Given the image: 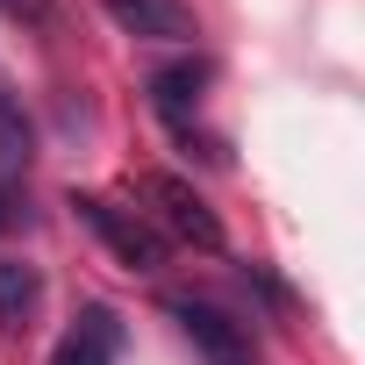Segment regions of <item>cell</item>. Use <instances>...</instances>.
<instances>
[{
	"label": "cell",
	"instance_id": "obj_3",
	"mask_svg": "<svg viewBox=\"0 0 365 365\" xmlns=\"http://www.w3.org/2000/svg\"><path fill=\"white\" fill-rule=\"evenodd\" d=\"M101 8H108L115 29L150 36V43H194V36H201V22H194L187 0H101Z\"/></svg>",
	"mask_w": 365,
	"mask_h": 365
},
{
	"label": "cell",
	"instance_id": "obj_6",
	"mask_svg": "<svg viewBox=\"0 0 365 365\" xmlns=\"http://www.w3.org/2000/svg\"><path fill=\"white\" fill-rule=\"evenodd\" d=\"M115 358H122V322H115V308H79V329L58 344L51 365H115Z\"/></svg>",
	"mask_w": 365,
	"mask_h": 365
},
{
	"label": "cell",
	"instance_id": "obj_1",
	"mask_svg": "<svg viewBox=\"0 0 365 365\" xmlns=\"http://www.w3.org/2000/svg\"><path fill=\"white\" fill-rule=\"evenodd\" d=\"M143 201H150V230L158 237H179V244H194V251H222V222H215V208L187 187V179H172V172H150L143 179Z\"/></svg>",
	"mask_w": 365,
	"mask_h": 365
},
{
	"label": "cell",
	"instance_id": "obj_10",
	"mask_svg": "<svg viewBox=\"0 0 365 365\" xmlns=\"http://www.w3.org/2000/svg\"><path fill=\"white\" fill-rule=\"evenodd\" d=\"M8 222H15V194H8V187H0V230H8Z\"/></svg>",
	"mask_w": 365,
	"mask_h": 365
},
{
	"label": "cell",
	"instance_id": "obj_4",
	"mask_svg": "<svg viewBox=\"0 0 365 365\" xmlns=\"http://www.w3.org/2000/svg\"><path fill=\"white\" fill-rule=\"evenodd\" d=\"M208 79H215L208 58H179V65L150 72V101H158V115L172 122V136H187V143H194V108H201Z\"/></svg>",
	"mask_w": 365,
	"mask_h": 365
},
{
	"label": "cell",
	"instance_id": "obj_9",
	"mask_svg": "<svg viewBox=\"0 0 365 365\" xmlns=\"http://www.w3.org/2000/svg\"><path fill=\"white\" fill-rule=\"evenodd\" d=\"M8 22H29V29H51V0H0Z\"/></svg>",
	"mask_w": 365,
	"mask_h": 365
},
{
	"label": "cell",
	"instance_id": "obj_5",
	"mask_svg": "<svg viewBox=\"0 0 365 365\" xmlns=\"http://www.w3.org/2000/svg\"><path fill=\"white\" fill-rule=\"evenodd\" d=\"M165 308H172V322H179V329L201 344V358H208V365H251V344H244V329H237L222 308H208V301H165Z\"/></svg>",
	"mask_w": 365,
	"mask_h": 365
},
{
	"label": "cell",
	"instance_id": "obj_7",
	"mask_svg": "<svg viewBox=\"0 0 365 365\" xmlns=\"http://www.w3.org/2000/svg\"><path fill=\"white\" fill-rule=\"evenodd\" d=\"M29 150H36V129H29V115H22L15 79L0 72V165H29Z\"/></svg>",
	"mask_w": 365,
	"mask_h": 365
},
{
	"label": "cell",
	"instance_id": "obj_8",
	"mask_svg": "<svg viewBox=\"0 0 365 365\" xmlns=\"http://www.w3.org/2000/svg\"><path fill=\"white\" fill-rule=\"evenodd\" d=\"M36 294H43L36 265L0 258V322H8V329H22V322H29V308H36Z\"/></svg>",
	"mask_w": 365,
	"mask_h": 365
},
{
	"label": "cell",
	"instance_id": "obj_2",
	"mask_svg": "<svg viewBox=\"0 0 365 365\" xmlns=\"http://www.w3.org/2000/svg\"><path fill=\"white\" fill-rule=\"evenodd\" d=\"M72 208H79V222H86L129 272H158V265H165V237H158L143 215H129V208H115V201H101V194H72Z\"/></svg>",
	"mask_w": 365,
	"mask_h": 365
}]
</instances>
